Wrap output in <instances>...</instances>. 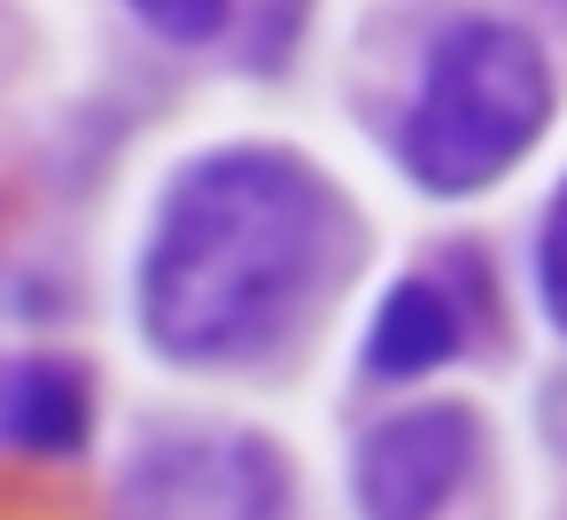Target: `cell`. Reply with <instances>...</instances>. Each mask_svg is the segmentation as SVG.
<instances>
[{"instance_id": "1", "label": "cell", "mask_w": 567, "mask_h": 520, "mask_svg": "<svg viewBox=\"0 0 567 520\" xmlns=\"http://www.w3.org/2000/svg\"><path fill=\"white\" fill-rule=\"evenodd\" d=\"M334 241V195L280 148H218L187 164L141 249V334L172 365L257 357L319 280Z\"/></svg>"}, {"instance_id": "2", "label": "cell", "mask_w": 567, "mask_h": 520, "mask_svg": "<svg viewBox=\"0 0 567 520\" xmlns=\"http://www.w3.org/2000/svg\"><path fill=\"white\" fill-rule=\"evenodd\" d=\"M551 133V63L544 48L505 17H458L412 86L396 164L420 195L466 202L489 195L528 148Z\"/></svg>"}, {"instance_id": "3", "label": "cell", "mask_w": 567, "mask_h": 520, "mask_svg": "<svg viewBox=\"0 0 567 520\" xmlns=\"http://www.w3.org/2000/svg\"><path fill=\"white\" fill-rule=\"evenodd\" d=\"M288 466L265 435H164L117 474V520H280Z\"/></svg>"}, {"instance_id": "4", "label": "cell", "mask_w": 567, "mask_h": 520, "mask_svg": "<svg viewBox=\"0 0 567 520\" xmlns=\"http://www.w3.org/2000/svg\"><path fill=\"white\" fill-rule=\"evenodd\" d=\"M482 458V427L466 404H412L389 412L350 450V505L358 520H435Z\"/></svg>"}, {"instance_id": "5", "label": "cell", "mask_w": 567, "mask_h": 520, "mask_svg": "<svg viewBox=\"0 0 567 520\" xmlns=\"http://www.w3.org/2000/svg\"><path fill=\"white\" fill-rule=\"evenodd\" d=\"M458 350H466V311H458V295H451L443 280H427V272H404V280H389V295H381V311H373L358 357H365L373 381L404 388V381L443 373Z\"/></svg>"}, {"instance_id": "6", "label": "cell", "mask_w": 567, "mask_h": 520, "mask_svg": "<svg viewBox=\"0 0 567 520\" xmlns=\"http://www.w3.org/2000/svg\"><path fill=\"white\" fill-rule=\"evenodd\" d=\"M0 435L32 458H79L94 435V396L79 381V365L63 357H24L0 381Z\"/></svg>"}, {"instance_id": "7", "label": "cell", "mask_w": 567, "mask_h": 520, "mask_svg": "<svg viewBox=\"0 0 567 520\" xmlns=\"http://www.w3.org/2000/svg\"><path fill=\"white\" fill-rule=\"evenodd\" d=\"M125 9H133L156 40H172V48H203V40L226 32L234 0H125Z\"/></svg>"}, {"instance_id": "8", "label": "cell", "mask_w": 567, "mask_h": 520, "mask_svg": "<svg viewBox=\"0 0 567 520\" xmlns=\"http://www.w3.org/2000/svg\"><path fill=\"white\" fill-rule=\"evenodd\" d=\"M536 303H544V319L567 334V187L551 195V210H544V226H536Z\"/></svg>"}]
</instances>
